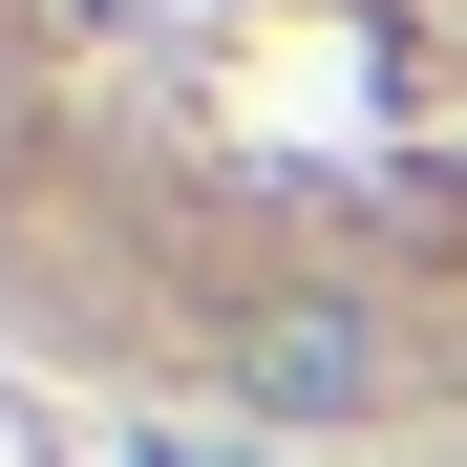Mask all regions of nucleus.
I'll use <instances>...</instances> for the list:
<instances>
[{"label":"nucleus","mask_w":467,"mask_h":467,"mask_svg":"<svg viewBox=\"0 0 467 467\" xmlns=\"http://www.w3.org/2000/svg\"><path fill=\"white\" fill-rule=\"evenodd\" d=\"M213 361H234L255 425H382V382H404V340H382L361 297H319V276H297V297H234Z\"/></svg>","instance_id":"1"}]
</instances>
